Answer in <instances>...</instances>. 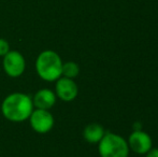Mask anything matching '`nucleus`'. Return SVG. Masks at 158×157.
<instances>
[{"label": "nucleus", "instance_id": "nucleus-1", "mask_svg": "<svg viewBox=\"0 0 158 157\" xmlns=\"http://www.w3.org/2000/svg\"><path fill=\"white\" fill-rule=\"evenodd\" d=\"M32 98L24 93H13L3 99L1 103L2 115L8 121L19 123L29 118L33 111Z\"/></svg>", "mask_w": 158, "mask_h": 157}, {"label": "nucleus", "instance_id": "nucleus-2", "mask_svg": "<svg viewBox=\"0 0 158 157\" xmlns=\"http://www.w3.org/2000/svg\"><path fill=\"white\" fill-rule=\"evenodd\" d=\"M63 60L55 51L41 52L35 59V71L43 81L55 82L61 76Z\"/></svg>", "mask_w": 158, "mask_h": 157}, {"label": "nucleus", "instance_id": "nucleus-3", "mask_svg": "<svg viewBox=\"0 0 158 157\" xmlns=\"http://www.w3.org/2000/svg\"><path fill=\"white\" fill-rule=\"evenodd\" d=\"M98 150L101 157H128V143L122 136L113 132H106L98 143Z\"/></svg>", "mask_w": 158, "mask_h": 157}, {"label": "nucleus", "instance_id": "nucleus-4", "mask_svg": "<svg viewBox=\"0 0 158 157\" xmlns=\"http://www.w3.org/2000/svg\"><path fill=\"white\" fill-rule=\"evenodd\" d=\"M3 70L11 78H19L25 72V57L19 51H9L3 56Z\"/></svg>", "mask_w": 158, "mask_h": 157}, {"label": "nucleus", "instance_id": "nucleus-5", "mask_svg": "<svg viewBox=\"0 0 158 157\" xmlns=\"http://www.w3.org/2000/svg\"><path fill=\"white\" fill-rule=\"evenodd\" d=\"M28 119L31 128L38 134H46L54 127V116L50 110L33 109Z\"/></svg>", "mask_w": 158, "mask_h": 157}, {"label": "nucleus", "instance_id": "nucleus-6", "mask_svg": "<svg viewBox=\"0 0 158 157\" xmlns=\"http://www.w3.org/2000/svg\"><path fill=\"white\" fill-rule=\"evenodd\" d=\"M55 82H56V84H55V94H56L57 98L61 99L66 102H70L77 97L79 87H77V83L73 81V79L60 76Z\"/></svg>", "mask_w": 158, "mask_h": 157}, {"label": "nucleus", "instance_id": "nucleus-7", "mask_svg": "<svg viewBox=\"0 0 158 157\" xmlns=\"http://www.w3.org/2000/svg\"><path fill=\"white\" fill-rule=\"evenodd\" d=\"M129 150H132L137 154H146L152 149V138L148 132L143 130H133L128 138Z\"/></svg>", "mask_w": 158, "mask_h": 157}, {"label": "nucleus", "instance_id": "nucleus-8", "mask_svg": "<svg viewBox=\"0 0 158 157\" xmlns=\"http://www.w3.org/2000/svg\"><path fill=\"white\" fill-rule=\"evenodd\" d=\"M56 94L50 88H41L32 97L33 107L35 109L50 110L56 103Z\"/></svg>", "mask_w": 158, "mask_h": 157}, {"label": "nucleus", "instance_id": "nucleus-9", "mask_svg": "<svg viewBox=\"0 0 158 157\" xmlns=\"http://www.w3.org/2000/svg\"><path fill=\"white\" fill-rule=\"evenodd\" d=\"M106 130L100 124L98 123H92L88 124L83 130V137L88 143H99V141L103 138Z\"/></svg>", "mask_w": 158, "mask_h": 157}, {"label": "nucleus", "instance_id": "nucleus-10", "mask_svg": "<svg viewBox=\"0 0 158 157\" xmlns=\"http://www.w3.org/2000/svg\"><path fill=\"white\" fill-rule=\"evenodd\" d=\"M80 67L74 61H67L63 63V70H61V76L69 79H74L79 76Z\"/></svg>", "mask_w": 158, "mask_h": 157}, {"label": "nucleus", "instance_id": "nucleus-11", "mask_svg": "<svg viewBox=\"0 0 158 157\" xmlns=\"http://www.w3.org/2000/svg\"><path fill=\"white\" fill-rule=\"evenodd\" d=\"M10 51V44L6 39L0 38V57H3Z\"/></svg>", "mask_w": 158, "mask_h": 157}, {"label": "nucleus", "instance_id": "nucleus-12", "mask_svg": "<svg viewBox=\"0 0 158 157\" xmlns=\"http://www.w3.org/2000/svg\"><path fill=\"white\" fill-rule=\"evenodd\" d=\"M146 157H158V149L152 147V149L146 153Z\"/></svg>", "mask_w": 158, "mask_h": 157}, {"label": "nucleus", "instance_id": "nucleus-13", "mask_svg": "<svg viewBox=\"0 0 158 157\" xmlns=\"http://www.w3.org/2000/svg\"><path fill=\"white\" fill-rule=\"evenodd\" d=\"M132 127H133V130H141V125H140V123H135Z\"/></svg>", "mask_w": 158, "mask_h": 157}]
</instances>
